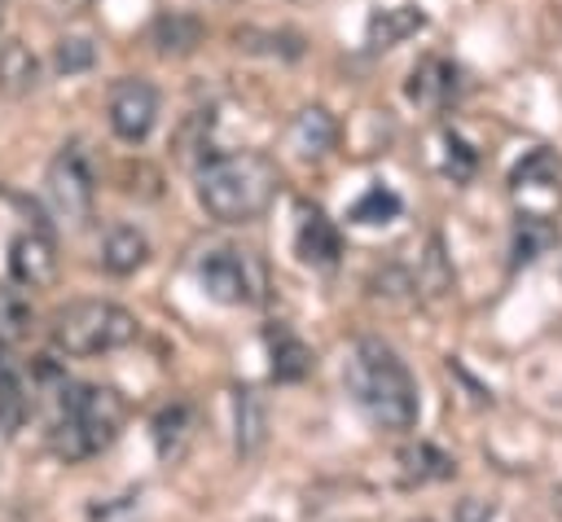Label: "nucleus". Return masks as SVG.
<instances>
[{
  "instance_id": "f257e3e1",
  "label": "nucleus",
  "mask_w": 562,
  "mask_h": 522,
  "mask_svg": "<svg viewBox=\"0 0 562 522\" xmlns=\"http://www.w3.org/2000/svg\"><path fill=\"white\" fill-rule=\"evenodd\" d=\"M123 395L92 382H61L48 408V452L66 465L101 456L123 430Z\"/></svg>"
},
{
  "instance_id": "f03ea898",
  "label": "nucleus",
  "mask_w": 562,
  "mask_h": 522,
  "mask_svg": "<svg viewBox=\"0 0 562 522\" xmlns=\"http://www.w3.org/2000/svg\"><path fill=\"white\" fill-rule=\"evenodd\" d=\"M347 395L356 399V408L382 425V430H413L422 399H417V382L408 373V364L378 338H360L347 355L342 368Z\"/></svg>"
},
{
  "instance_id": "7ed1b4c3",
  "label": "nucleus",
  "mask_w": 562,
  "mask_h": 522,
  "mask_svg": "<svg viewBox=\"0 0 562 522\" xmlns=\"http://www.w3.org/2000/svg\"><path fill=\"white\" fill-rule=\"evenodd\" d=\"M277 197V162L268 154H215L198 167V202L220 224H250Z\"/></svg>"
},
{
  "instance_id": "20e7f679",
  "label": "nucleus",
  "mask_w": 562,
  "mask_h": 522,
  "mask_svg": "<svg viewBox=\"0 0 562 522\" xmlns=\"http://www.w3.org/2000/svg\"><path fill=\"white\" fill-rule=\"evenodd\" d=\"M136 333H140L136 316L110 298H79L53 316V347L66 355H79V360L119 351V347L136 342Z\"/></svg>"
},
{
  "instance_id": "39448f33",
  "label": "nucleus",
  "mask_w": 562,
  "mask_h": 522,
  "mask_svg": "<svg viewBox=\"0 0 562 522\" xmlns=\"http://www.w3.org/2000/svg\"><path fill=\"white\" fill-rule=\"evenodd\" d=\"M198 281L202 290L215 298V303H228V307H246L263 294V272L259 263L237 250V246H215L198 259Z\"/></svg>"
},
{
  "instance_id": "423d86ee",
  "label": "nucleus",
  "mask_w": 562,
  "mask_h": 522,
  "mask_svg": "<svg viewBox=\"0 0 562 522\" xmlns=\"http://www.w3.org/2000/svg\"><path fill=\"white\" fill-rule=\"evenodd\" d=\"M48 197L66 219H88L97 202V171L83 145H61L48 162Z\"/></svg>"
},
{
  "instance_id": "0eeeda50",
  "label": "nucleus",
  "mask_w": 562,
  "mask_h": 522,
  "mask_svg": "<svg viewBox=\"0 0 562 522\" xmlns=\"http://www.w3.org/2000/svg\"><path fill=\"white\" fill-rule=\"evenodd\" d=\"M105 118L123 145H140L158 123V88L149 79H136V75L114 79L110 101H105Z\"/></svg>"
},
{
  "instance_id": "6e6552de",
  "label": "nucleus",
  "mask_w": 562,
  "mask_h": 522,
  "mask_svg": "<svg viewBox=\"0 0 562 522\" xmlns=\"http://www.w3.org/2000/svg\"><path fill=\"white\" fill-rule=\"evenodd\" d=\"M9 276L13 285L22 290H44L53 285L57 276V246L44 228H31V232H18L9 241Z\"/></svg>"
},
{
  "instance_id": "1a4fd4ad",
  "label": "nucleus",
  "mask_w": 562,
  "mask_h": 522,
  "mask_svg": "<svg viewBox=\"0 0 562 522\" xmlns=\"http://www.w3.org/2000/svg\"><path fill=\"white\" fill-rule=\"evenodd\" d=\"M457 92H461V70L448 57H426L408 75V101H417L426 110H443L448 101H457Z\"/></svg>"
},
{
  "instance_id": "9d476101",
  "label": "nucleus",
  "mask_w": 562,
  "mask_h": 522,
  "mask_svg": "<svg viewBox=\"0 0 562 522\" xmlns=\"http://www.w3.org/2000/svg\"><path fill=\"white\" fill-rule=\"evenodd\" d=\"M294 250H299V259L312 263V268H334L338 254H342V237H338L334 219H329L325 211L312 206V211H303V219H299Z\"/></svg>"
},
{
  "instance_id": "9b49d317",
  "label": "nucleus",
  "mask_w": 562,
  "mask_h": 522,
  "mask_svg": "<svg viewBox=\"0 0 562 522\" xmlns=\"http://www.w3.org/2000/svg\"><path fill=\"white\" fill-rule=\"evenodd\" d=\"M422 26H426V13H422V9H413V4L378 9V13L369 18V26H364V44H369V48H395L400 39L417 35Z\"/></svg>"
},
{
  "instance_id": "f8f14e48",
  "label": "nucleus",
  "mask_w": 562,
  "mask_h": 522,
  "mask_svg": "<svg viewBox=\"0 0 562 522\" xmlns=\"http://www.w3.org/2000/svg\"><path fill=\"white\" fill-rule=\"evenodd\" d=\"M145 259H149V241H145L140 228L119 224V228L105 232V241H101V268H105V272L127 276V272H136Z\"/></svg>"
},
{
  "instance_id": "ddd939ff",
  "label": "nucleus",
  "mask_w": 562,
  "mask_h": 522,
  "mask_svg": "<svg viewBox=\"0 0 562 522\" xmlns=\"http://www.w3.org/2000/svg\"><path fill=\"white\" fill-rule=\"evenodd\" d=\"M149 44L162 57H184L202 44V22L193 13H158L154 26H149Z\"/></svg>"
},
{
  "instance_id": "4468645a",
  "label": "nucleus",
  "mask_w": 562,
  "mask_h": 522,
  "mask_svg": "<svg viewBox=\"0 0 562 522\" xmlns=\"http://www.w3.org/2000/svg\"><path fill=\"white\" fill-rule=\"evenodd\" d=\"M40 83V61L22 39L0 44V92L4 97H26Z\"/></svg>"
},
{
  "instance_id": "2eb2a0df",
  "label": "nucleus",
  "mask_w": 562,
  "mask_h": 522,
  "mask_svg": "<svg viewBox=\"0 0 562 522\" xmlns=\"http://www.w3.org/2000/svg\"><path fill=\"white\" fill-rule=\"evenodd\" d=\"M334 136H338V127H334V118H329L321 105L299 110L294 123H290V145H294L303 158H321L325 149H334Z\"/></svg>"
},
{
  "instance_id": "dca6fc26",
  "label": "nucleus",
  "mask_w": 562,
  "mask_h": 522,
  "mask_svg": "<svg viewBox=\"0 0 562 522\" xmlns=\"http://www.w3.org/2000/svg\"><path fill=\"white\" fill-rule=\"evenodd\" d=\"M268 351H272V377L277 382H299L312 368V351L303 347V338H294L285 325H268Z\"/></svg>"
},
{
  "instance_id": "f3484780",
  "label": "nucleus",
  "mask_w": 562,
  "mask_h": 522,
  "mask_svg": "<svg viewBox=\"0 0 562 522\" xmlns=\"http://www.w3.org/2000/svg\"><path fill=\"white\" fill-rule=\"evenodd\" d=\"M400 211H404L400 193H395V189H386V184H373V189H364V193L351 202L347 219H351V224L373 228V224H391V219H400Z\"/></svg>"
},
{
  "instance_id": "a211bd4d",
  "label": "nucleus",
  "mask_w": 562,
  "mask_h": 522,
  "mask_svg": "<svg viewBox=\"0 0 562 522\" xmlns=\"http://www.w3.org/2000/svg\"><path fill=\"white\" fill-rule=\"evenodd\" d=\"M558 184H562V167H558V158H553V154H544V149L527 154V158L514 167V189H518V193L549 189V193L558 197Z\"/></svg>"
},
{
  "instance_id": "6ab92c4d",
  "label": "nucleus",
  "mask_w": 562,
  "mask_h": 522,
  "mask_svg": "<svg viewBox=\"0 0 562 522\" xmlns=\"http://www.w3.org/2000/svg\"><path fill=\"white\" fill-rule=\"evenodd\" d=\"M26 325H31V303L22 298V290L0 281V347L18 342L26 333Z\"/></svg>"
},
{
  "instance_id": "aec40b11",
  "label": "nucleus",
  "mask_w": 562,
  "mask_h": 522,
  "mask_svg": "<svg viewBox=\"0 0 562 522\" xmlns=\"http://www.w3.org/2000/svg\"><path fill=\"white\" fill-rule=\"evenodd\" d=\"M553 228L540 219V215H518V228H514V263H531L544 246H553Z\"/></svg>"
},
{
  "instance_id": "412c9836",
  "label": "nucleus",
  "mask_w": 562,
  "mask_h": 522,
  "mask_svg": "<svg viewBox=\"0 0 562 522\" xmlns=\"http://www.w3.org/2000/svg\"><path fill=\"white\" fill-rule=\"evenodd\" d=\"M22 417H26V390H22L18 373L9 364H0V439L9 430H18Z\"/></svg>"
},
{
  "instance_id": "4be33fe9",
  "label": "nucleus",
  "mask_w": 562,
  "mask_h": 522,
  "mask_svg": "<svg viewBox=\"0 0 562 522\" xmlns=\"http://www.w3.org/2000/svg\"><path fill=\"white\" fill-rule=\"evenodd\" d=\"M97 61V48H92V39H83V35H66V39H57V48H53V66L61 70V75H79V70H88Z\"/></svg>"
},
{
  "instance_id": "5701e85b",
  "label": "nucleus",
  "mask_w": 562,
  "mask_h": 522,
  "mask_svg": "<svg viewBox=\"0 0 562 522\" xmlns=\"http://www.w3.org/2000/svg\"><path fill=\"white\" fill-rule=\"evenodd\" d=\"M259 439H263V412H259L255 395L241 390V395H237V447H241V452H255Z\"/></svg>"
},
{
  "instance_id": "b1692460",
  "label": "nucleus",
  "mask_w": 562,
  "mask_h": 522,
  "mask_svg": "<svg viewBox=\"0 0 562 522\" xmlns=\"http://www.w3.org/2000/svg\"><path fill=\"white\" fill-rule=\"evenodd\" d=\"M184 425H189V408H184V404H171V408L154 421V439H158V452H162V456H176V452H180V439L189 434Z\"/></svg>"
},
{
  "instance_id": "393cba45",
  "label": "nucleus",
  "mask_w": 562,
  "mask_h": 522,
  "mask_svg": "<svg viewBox=\"0 0 562 522\" xmlns=\"http://www.w3.org/2000/svg\"><path fill=\"white\" fill-rule=\"evenodd\" d=\"M443 145H448V158H443V171H448L452 180H465V175L474 171V154H470V145H465L461 136H448Z\"/></svg>"
},
{
  "instance_id": "a878e982",
  "label": "nucleus",
  "mask_w": 562,
  "mask_h": 522,
  "mask_svg": "<svg viewBox=\"0 0 562 522\" xmlns=\"http://www.w3.org/2000/svg\"><path fill=\"white\" fill-rule=\"evenodd\" d=\"M558 509H562V491H558Z\"/></svg>"
}]
</instances>
